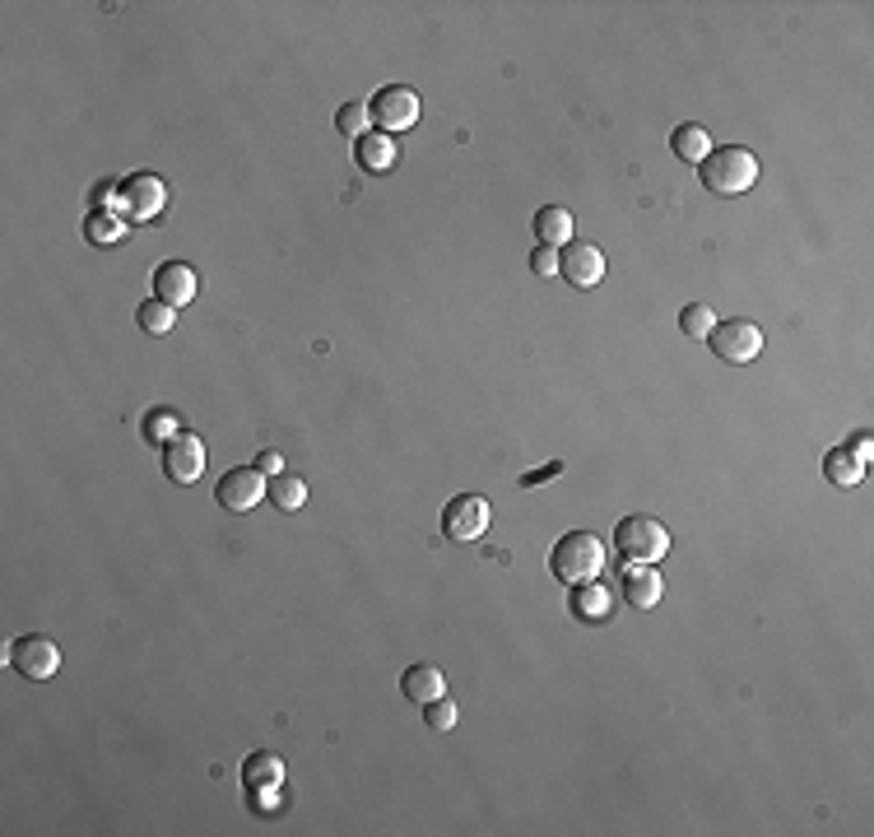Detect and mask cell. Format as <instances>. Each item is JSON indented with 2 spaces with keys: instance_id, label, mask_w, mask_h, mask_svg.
I'll list each match as a JSON object with an SVG mask.
<instances>
[{
  "instance_id": "4fadbf2b",
  "label": "cell",
  "mask_w": 874,
  "mask_h": 837,
  "mask_svg": "<svg viewBox=\"0 0 874 837\" xmlns=\"http://www.w3.org/2000/svg\"><path fill=\"white\" fill-rule=\"evenodd\" d=\"M568 609L576 623H609L615 619V596H609V586H600V578H591V582L572 586Z\"/></svg>"
},
{
  "instance_id": "6da1fadb",
  "label": "cell",
  "mask_w": 874,
  "mask_h": 837,
  "mask_svg": "<svg viewBox=\"0 0 874 837\" xmlns=\"http://www.w3.org/2000/svg\"><path fill=\"white\" fill-rule=\"evenodd\" d=\"M697 182H703L712 196H744V191L758 182V159L740 145L712 149L707 159L697 163Z\"/></svg>"
},
{
  "instance_id": "9a60e30c",
  "label": "cell",
  "mask_w": 874,
  "mask_h": 837,
  "mask_svg": "<svg viewBox=\"0 0 874 837\" xmlns=\"http://www.w3.org/2000/svg\"><path fill=\"white\" fill-rule=\"evenodd\" d=\"M396 159H400V145H396V135H387V131H368L363 140H354V163L363 172H391Z\"/></svg>"
},
{
  "instance_id": "9c48e42d",
  "label": "cell",
  "mask_w": 874,
  "mask_h": 837,
  "mask_svg": "<svg viewBox=\"0 0 874 837\" xmlns=\"http://www.w3.org/2000/svg\"><path fill=\"white\" fill-rule=\"evenodd\" d=\"M558 275L568 279V284H576V289H591V284H600L605 279V252L596 247V242H568L563 252H558Z\"/></svg>"
},
{
  "instance_id": "d4e9b609",
  "label": "cell",
  "mask_w": 874,
  "mask_h": 837,
  "mask_svg": "<svg viewBox=\"0 0 874 837\" xmlns=\"http://www.w3.org/2000/svg\"><path fill=\"white\" fill-rule=\"evenodd\" d=\"M336 126H340V135H349V140H363V135H368V126H373L368 102H344V108L336 112Z\"/></svg>"
},
{
  "instance_id": "5b68a950",
  "label": "cell",
  "mask_w": 874,
  "mask_h": 837,
  "mask_svg": "<svg viewBox=\"0 0 874 837\" xmlns=\"http://www.w3.org/2000/svg\"><path fill=\"white\" fill-rule=\"evenodd\" d=\"M5 660L14 670H20L24 679H51L61 670V647L51 642L47 633H28V638H14Z\"/></svg>"
},
{
  "instance_id": "7402d4cb",
  "label": "cell",
  "mask_w": 874,
  "mask_h": 837,
  "mask_svg": "<svg viewBox=\"0 0 874 837\" xmlns=\"http://www.w3.org/2000/svg\"><path fill=\"white\" fill-rule=\"evenodd\" d=\"M135 322H139V330H149V336H168V330L178 326V307H168V303H159V299H149V303H139V307H135Z\"/></svg>"
},
{
  "instance_id": "484cf974",
  "label": "cell",
  "mask_w": 874,
  "mask_h": 837,
  "mask_svg": "<svg viewBox=\"0 0 874 837\" xmlns=\"http://www.w3.org/2000/svg\"><path fill=\"white\" fill-rule=\"evenodd\" d=\"M126 238V223H121L117 215H89V242H121Z\"/></svg>"
},
{
  "instance_id": "8fae6325",
  "label": "cell",
  "mask_w": 874,
  "mask_h": 837,
  "mask_svg": "<svg viewBox=\"0 0 874 837\" xmlns=\"http://www.w3.org/2000/svg\"><path fill=\"white\" fill-rule=\"evenodd\" d=\"M163 470L172 484H196L205 475V442L196 438V433H178L168 447H163Z\"/></svg>"
},
{
  "instance_id": "277c9868",
  "label": "cell",
  "mask_w": 874,
  "mask_h": 837,
  "mask_svg": "<svg viewBox=\"0 0 874 837\" xmlns=\"http://www.w3.org/2000/svg\"><path fill=\"white\" fill-rule=\"evenodd\" d=\"M707 344H712V354L721 359V363H754V359L763 354V330H758L754 322H744V317L716 322L712 336H707Z\"/></svg>"
},
{
  "instance_id": "ac0fdd59",
  "label": "cell",
  "mask_w": 874,
  "mask_h": 837,
  "mask_svg": "<svg viewBox=\"0 0 874 837\" xmlns=\"http://www.w3.org/2000/svg\"><path fill=\"white\" fill-rule=\"evenodd\" d=\"M242 781H247V791L270 796L284 787V763H279V754H252L242 763Z\"/></svg>"
},
{
  "instance_id": "ba28073f",
  "label": "cell",
  "mask_w": 874,
  "mask_h": 837,
  "mask_svg": "<svg viewBox=\"0 0 874 837\" xmlns=\"http://www.w3.org/2000/svg\"><path fill=\"white\" fill-rule=\"evenodd\" d=\"M484 531H488V502L480 494H457L442 508V535L447 539L470 545V539H484Z\"/></svg>"
},
{
  "instance_id": "52a82bcc",
  "label": "cell",
  "mask_w": 874,
  "mask_h": 837,
  "mask_svg": "<svg viewBox=\"0 0 874 837\" xmlns=\"http://www.w3.org/2000/svg\"><path fill=\"white\" fill-rule=\"evenodd\" d=\"M266 475H260L256 465H233V470H223L219 475V484H215V498H219V508H229V512H252L260 498H266Z\"/></svg>"
},
{
  "instance_id": "e0dca14e",
  "label": "cell",
  "mask_w": 874,
  "mask_h": 837,
  "mask_svg": "<svg viewBox=\"0 0 874 837\" xmlns=\"http://www.w3.org/2000/svg\"><path fill=\"white\" fill-rule=\"evenodd\" d=\"M572 229H576V223H572V209H563V205H545V209H539V215H535V238H539V247H568V242H572Z\"/></svg>"
},
{
  "instance_id": "603a6c76",
  "label": "cell",
  "mask_w": 874,
  "mask_h": 837,
  "mask_svg": "<svg viewBox=\"0 0 874 837\" xmlns=\"http://www.w3.org/2000/svg\"><path fill=\"white\" fill-rule=\"evenodd\" d=\"M712 326H716V312L707 303H689L684 312H679V330H684L689 340H707Z\"/></svg>"
},
{
  "instance_id": "7c38bea8",
  "label": "cell",
  "mask_w": 874,
  "mask_h": 837,
  "mask_svg": "<svg viewBox=\"0 0 874 837\" xmlns=\"http://www.w3.org/2000/svg\"><path fill=\"white\" fill-rule=\"evenodd\" d=\"M117 191H121V205H126L131 219H154L168 201V186H163V178H154V172H135V178H126Z\"/></svg>"
},
{
  "instance_id": "f546056e",
  "label": "cell",
  "mask_w": 874,
  "mask_h": 837,
  "mask_svg": "<svg viewBox=\"0 0 874 837\" xmlns=\"http://www.w3.org/2000/svg\"><path fill=\"white\" fill-rule=\"evenodd\" d=\"M256 470H260V475H279V470H284V465H279V451H260Z\"/></svg>"
},
{
  "instance_id": "44dd1931",
  "label": "cell",
  "mask_w": 874,
  "mask_h": 837,
  "mask_svg": "<svg viewBox=\"0 0 874 837\" xmlns=\"http://www.w3.org/2000/svg\"><path fill=\"white\" fill-rule=\"evenodd\" d=\"M266 498L275 502L279 512H299L303 502H307V480L303 475H284V470H279V475L266 484Z\"/></svg>"
},
{
  "instance_id": "2e32d148",
  "label": "cell",
  "mask_w": 874,
  "mask_h": 837,
  "mask_svg": "<svg viewBox=\"0 0 874 837\" xmlns=\"http://www.w3.org/2000/svg\"><path fill=\"white\" fill-rule=\"evenodd\" d=\"M400 693H405L410 703L428 707V703H437V698L447 693V679H442L437 666H410L405 675H400Z\"/></svg>"
},
{
  "instance_id": "4dcf8cb0",
  "label": "cell",
  "mask_w": 874,
  "mask_h": 837,
  "mask_svg": "<svg viewBox=\"0 0 874 837\" xmlns=\"http://www.w3.org/2000/svg\"><path fill=\"white\" fill-rule=\"evenodd\" d=\"M851 451H855V461H870V438H865V433L851 442Z\"/></svg>"
},
{
  "instance_id": "ffe728a7",
  "label": "cell",
  "mask_w": 874,
  "mask_h": 837,
  "mask_svg": "<svg viewBox=\"0 0 874 837\" xmlns=\"http://www.w3.org/2000/svg\"><path fill=\"white\" fill-rule=\"evenodd\" d=\"M824 475H828L833 488H851V484H861L865 461H855L851 447H833L828 457H824Z\"/></svg>"
},
{
  "instance_id": "f1b7e54d",
  "label": "cell",
  "mask_w": 874,
  "mask_h": 837,
  "mask_svg": "<svg viewBox=\"0 0 874 837\" xmlns=\"http://www.w3.org/2000/svg\"><path fill=\"white\" fill-rule=\"evenodd\" d=\"M554 475H563V461H549V465L531 470V475H521V488H535V484H545V480H554Z\"/></svg>"
},
{
  "instance_id": "8992f818",
  "label": "cell",
  "mask_w": 874,
  "mask_h": 837,
  "mask_svg": "<svg viewBox=\"0 0 874 837\" xmlns=\"http://www.w3.org/2000/svg\"><path fill=\"white\" fill-rule=\"evenodd\" d=\"M368 112L387 135L410 131L418 121V94L405 89V84H381V89L373 94V102H368Z\"/></svg>"
},
{
  "instance_id": "cb8c5ba5",
  "label": "cell",
  "mask_w": 874,
  "mask_h": 837,
  "mask_svg": "<svg viewBox=\"0 0 874 837\" xmlns=\"http://www.w3.org/2000/svg\"><path fill=\"white\" fill-rule=\"evenodd\" d=\"M182 433V418H178V410H154L149 418H145V438L154 442V447H168L172 438Z\"/></svg>"
},
{
  "instance_id": "7a4b0ae2",
  "label": "cell",
  "mask_w": 874,
  "mask_h": 837,
  "mask_svg": "<svg viewBox=\"0 0 874 837\" xmlns=\"http://www.w3.org/2000/svg\"><path fill=\"white\" fill-rule=\"evenodd\" d=\"M600 568H605V545L591 531H568L549 549V572L558 582H568V586L600 578Z\"/></svg>"
},
{
  "instance_id": "4316f807",
  "label": "cell",
  "mask_w": 874,
  "mask_h": 837,
  "mask_svg": "<svg viewBox=\"0 0 874 837\" xmlns=\"http://www.w3.org/2000/svg\"><path fill=\"white\" fill-rule=\"evenodd\" d=\"M424 721H428V730H451V726H457V703L442 693L437 703L424 707Z\"/></svg>"
},
{
  "instance_id": "30bf717a",
  "label": "cell",
  "mask_w": 874,
  "mask_h": 837,
  "mask_svg": "<svg viewBox=\"0 0 874 837\" xmlns=\"http://www.w3.org/2000/svg\"><path fill=\"white\" fill-rule=\"evenodd\" d=\"M196 293H201V279H196V270H191L186 260H163V266L154 270V299L159 303L182 312V307L196 303Z\"/></svg>"
},
{
  "instance_id": "3957f363",
  "label": "cell",
  "mask_w": 874,
  "mask_h": 837,
  "mask_svg": "<svg viewBox=\"0 0 874 837\" xmlns=\"http://www.w3.org/2000/svg\"><path fill=\"white\" fill-rule=\"evenodd\" d=\"M615 549L628 563H660L670 549V531L656 517H623L615 526Z\"/></svg>"
},
{
  "instance_id": "d6986e66",
  "label": "cell",
  "mask_w": 874,
  "mask_h": 837,
  "mask_svg": "<svg viewBox=\"0 0 874 837\" xmlns=\"http://www.w3.org/2000/svg\"><path fill=\"white\" fill-rule=\"evenodd\" d=\"M670 149H675V159L679 163H703L707 154H712V140H707V131L697 126V121H684V126H675V135H670Z\"/></svg>"
},
{
  "instance_id": "5bb4252c",
  "label": "cell",
  "mask_w": 874,
  "mask_h": 837,
  "mask_svg": "<svg viewBox=\"0 0 874 837\" xmlns=\"http://www.w3.org/2000/svg\"><path fill=\"white\" fill-rule=\"evenodd\" d=\"M619 578H623L628 605H638V609H652L666 596V578H660V568H652V563H628Z\"/></svg>"
},
{
  "instance_id": "83f0119b",
  "label": "cell",
  "mask_w": 874,
  "mask_h": 837,
  "mask_svg": "<svg viewBox=\"0 0 874 837\" xmlns=\"http://www.w3.org/2000/svg\"><path fill=\"white\" fill-rule=\"evenodd\" d=\"M531 270H535L539 279L558 275V252H554V247H535V252H531Z\"/></svg>"
}]
</instances>
